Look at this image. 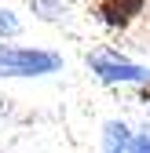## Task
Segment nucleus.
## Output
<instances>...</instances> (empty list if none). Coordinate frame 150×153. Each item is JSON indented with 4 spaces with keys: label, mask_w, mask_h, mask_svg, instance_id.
Masks as SVG:
<instances>
[{
    "label": "nucleus",
    "mask_w": 150,
    "mask_h": 153,
    "mask_svg": "<svg viewBox=\"0 0 150 153\" xmlns=\"http://www.w3.org/2000/svg\"><path fill=\"white\" fill-rule=\"evenodd\" d=\"M88 69L95 73L103 84H150V69L146 66L117 59L114 51H92L88 55Z\"/></svg>",
    "instance_id": "obj_2"
},
{
    "label": "nucleus",
    "mask_w": 150,
    "mask_h": 153,
    "mask_svg": "<svg viewBox=\"0 0 150 153\" xmlns=\"http://www.w3.org/2000/svg\"><path fill=\"white\" fill-rule=\"evenodd\" d=\"M59 69H62V59L55 51L0 44V76H48Z\"/></svg>",
    "instance_id": "obj_1"
},
{
    "label": "nucleus",
    "mask_w": 150,
    "mask_h": 153,
    "mask_svg": "<svg viewBox=\"0 0 150 153\" xmlns=\"http://www.w3.org/2000/svg\"><path fill=\"white\" fill-rule=\"evenodd\" d=\"M143 7H146V0H99L95 15L103 18V26H110V29H128L143 15Z\"/></svg>",
    "instance_id": "obj_3"
},
{
    "label": "nucleus",
    "mask_w": 150,
    "mask_h": 153,
    "mask_svg": "<svg viewBox=\"0 0 150 153\" xmlns=\"http://www.w3.org/2000/svg\"><path fill=\"white\" fill-rule=\"evenodd\" d=\"M29 4H33V11L40 15V18H48V22L59 18V0H29Z\"/></svg>",
    "instance_id": "obj_6"
},
{
    "label": "nucleus",
    "mask_w": 150,
    "mask_h": 153,
    "mask_svg": "<svg viewBox=\"0 0 150 153\" xmlns=\"http://www.w3.org/2000/svg\"><path fill=\"white\" fill-rule=\"evenodd\" d=\"M132 153H150V131L136 135V142H132Z\"/></svg>",
    "instance_id": "obj_7"
},
{
    "label": "nucleus",
    "mask_w": 150,
    "mask_h": 153,
    "mask_svg": "<svg viewBox=\"0 0 150 153\" xmlns=\"http://www.w3.org/2000/svg\"><path fill=\"white\" fill-rule=\"evenodd\" d=\"M18 29H22V22H18L8 7H0V36H15Z\"/></svg>",
    "instance_id": "obj_5"
},
{
    "label": "nucleus",
    "mask_w": 150,
    "mask_h": 153,
    "mask_svg": "<svg viewBox=\"0 0 150 153\" xmlns=\"http://www.w3.org/2000/svg\"><path fill=\"white\" fill-rule=\"evenodd\" d=\"M139 99H143V102H150V84H146V88L139 91Z\"/></svg>",
    "instance_id": "obj_8"
},
{
    "label": "nucleus",
    "mask_w": 150,
    "mask_h": 153,
    "mask_svg": "<svg viewBox=\"0 0 150 153\" xmlns=\"http://www.w3.org/2000/svg\"><path fill=\"white\" fill-rule=\"evenodd\" d=\"M132 142H136V135L128 131L124 120H106V128H103V149L99 153H132Z\"/></svg>",
    "instance_id": "obj_4"
}]
</instances>
